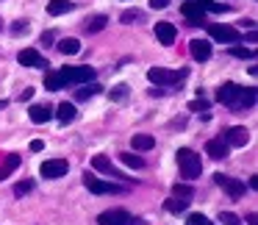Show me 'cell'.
I'll return each instance as SVG.
<instances>
[{
	"label": "cell",
	"mask_w": 258,
	"mask_h": 225,
	"mask_svg": "<svg viewBox=\"0 0 258 225\" xmlns=\"http://www.w3.org/2000/svg\"><path fill=\"white\" fill-rule=\"evenodd\" d=\"M58 50H61L64 56H75V53H81V42L78 39H61L58 42Z\"/></svg>",
	"instance_id": "cell-21"
},
{
	"label": "cell",
	"mask_w": 258,
	"mask_h": 225,
	"mask_svg": "<svg viewBox=\"0 0 258 225\" xmlns=\"http://www.w3.org/2000/svg\"><path fill=\"white\" fill-rule=\"evenodd\" d=\"M247 142H250V131H247L244 125H233V128L225 134V145L228 147H244Z\"/></svg>",
	"instance_id": "cell-11"
},
{
	"label": "cell",
	"mask_w": 258,
	"mask_h": 225,
	"mask_svg": "<svg viewBox=\"0 0 258 225\" xmlns=\"http://www.w3.org/2000/svg\"><path fill=\"white\" fill-rule=\"evenodd\" d=\"M70 9H73V3H70V0H50V3H47V12H50L53 17H58V14H67Z\"/></svg>",
	"instance_id": "cell-20"
},
{
	"label": "cell",
	"mask_w": 258,
	"mask_h": 225,
	"mask_svg": "<svg viewBox=\"0 0 258 225\" xmlns=\"http://www.w3.org/2000/svg\"><path fill=\"white\" fill-rule=\"evenodd\" d=\"M219 222H222V225H241V219L236 217L233 211H222V214H219Z\"/></svg>",
	"instance_id": "cell-33"
},
{
	"label": "cell",
	"mask_w": 258,
	"mask_h": 225,
	"mask_svg": "<svg viewBox=\"0 0 258 225\" xmlns=\"http://www.w3.org/2000/svg\"><path fill=\"white\" fill-rule=\"evenodd\" d=\"M217 100L222 106H228L230 111H244V108H252L255 106V89H241L236 84H222L217 92Z\"/></svg>",
	"instance_id": "cell-1"
},
{
	"label": "cell",
	"mask_w": 258,
	"mask_h": 225,
	"mask_svg": "<svg viewBox=\"0 0 258 225\" xmlns=\"http://www.w3.org/2000/svg\"><path fill=\"white\" fill-rule=\"evenodd\" d=\"M92 167H95L97 173H106L108 178H122V173H119V170L114 167L106 156H95V158H92Z\"/></svg>",
	"instance_id": "cell-15"
},
{
	"label": "cell",
	"mask_w": 258,
	"mask_h": 225,
	"mask_svg": "<svg viewBox=\"0 0 258 225\" xmlns=\"http://www.w3.org/2000/svg\"><path fill=\"white\" fill-rule=\"evenodd\" d=\"M97 92H103V86L100 84H89V86H84V89H78V100H89V97H95Z\"/></svg>",
	"instance_id": "cell-27"
},
{
	"label": "cell",
	"mask_w": 258,
	"mask_h": 225,
	"mask_svg": "<svg viewBox=\"0 0 258 225\" xmlns=\"http://www.w3.org/2000/svg\"><path fill=\"white\" fill-rule=\"evenodd\" d=\"M180 12H183L186 20H189V25H200L203 20H206V12L200 9V3H197V0H186L183 6H180Z\"/></svg>",
	"instance_id": "cell-12"
},
{
	"label": "cell",
	"mask_w": 258,
	"mask_h": 225,
	"mask_svg": "<svg viewBox=\"0 0 258 225\" xmlns=\"http://www.w3.org/2000/svg\"><path fill=\"white\" fill-rule=\"evenodd\" d=\"M178 167H180V175H183L186 181H195V178H200V173H203V164H200V156H197L195 150H189V147H180L178 153Z\"/></svg>",
	"instance_id": "cell-2"
},
{
	"label": "cell",
	"mask_w": 258,
	"mask_h": 225,
	"mask_svg": "<svg viewBox=\"0 0 258 225\" xmlns=\"http://www.w3.org/2000/svg\"><path fill=\"white\" fill-rule=\"evenodd\" d=\"M14 34H25V31H28V23H25V20H23V23H17V25H14Z\"/></svg>",
	"instance_id": "cell-38"
},
{
	"label": "cell",
	"mask_w": 258,
	"mask_h": 225,
	"mask_svg": "<svg viewBox=\"0 0 258 225\" xmlns=\"http://www.w3.org/2000/svg\"><path fill=\"white\" fill-rule=\"evenodd\" d=\"M142 20H145V12H139V9H128V12H122V23L125 25L142 23Z\"/></svg>",
	"instance_id": "cell-24"
},
{
	"label": "cell",
	"mask_w": 258,
	"mask_h": 225,
	"mask_svg": "<svg viewBox=\"0 0 258 225\" xmlns=\"http://www.w3.org/2000/svg\"><path fill=\"white\" fill-rule=\"evenodd\" d=\"M111 100H117V103H125V100H128V86H125V84L114 86V89H111Z\"/></svg>",
	"instance_id": "cell-30"
},
{
	"label": "cell",
	"mask_w": 258,
	"mask_h": 225,
	"mask_svg": "<svg viewBox=\"0 0 258 225\" xmlns=\"http://www.w3.org/2000/svg\"><path fill=\"white\" fill-rule=\"evenodd\" d=\"M214 181H217V184L222 186V189L228 192V195L233 197V200H239V197L244 195V184H241L239 178H230V175H222V173H217V175H214Z\"/></svg>",
	"instance_id": "cell-7"
},
{
	"label": "cell",
	"mask_w": 258,
	"mask_h": 225,
	"mask_svg": "<svg viewBox=\"0 0 258 225\" xmlns=\"http://www.w3.org/2000/svg\"><path fill=\"white\" fill-rule=\"evenodd\" d=\"M197 3H200V9L203 12H228V6H225V3H217V0H197Z\"/></svg>",
	"instance_id": "cell-26"
},
{
	"label": "cell",
	"mask_w": 258,
	"mask_h": 225,
	"mask_svg": "<svg viewBox=\"0 0 258 225\" xmlns=\"http://www.w3.org/2000/svg\"><path fill=\"white\" fill-rule=\"evenodd\" d=\"M230 53H233L236 59H252V56H255V53H252L250 47H239V45H233V47H230Z\"/></svg>",
	"instance_id": "cell-34"
},
{
	"label": "cell",
	"mask_w": 258,
	"mask_h": 225,
	"mask_svg": "<svg viewBox=\"0 0 258 225\" xmlns=\"http://www.w3.org/2000/svg\"><path fill=\"white\" fill-rule=\"evenodd\" d=\"M31 150H34V153L45 150V142H42V139H34V142H31Z\"/></svg>",
	"instance_id": "cell-37"
},
{
	"label": "cell",
	"mask_w": 258,
	"mask_h": 225,
	"mask_svg": "<svg viewBox=\"0 0 258 225\" xmlns=\"http://www.w3.org/2000/svg\"><path fill=\"white\" fill-rule=\"evenodd\" d=\"M189 108H191V111H206L208 103H206V100H191V103H189Z\"/></svg>",
	"instance_id": "cell-36"
},
{
	"label": "cell",
	"mask_w": 258,
	"mask_h": 225,
	"mask_svg": "<svg viewBox=\"0 0 258 225\" xmlns=\"http://www.w3.org/2000/svg\"><path fill=\"white\" fill-rule=\"evenodd\" d=\"M131 145H134V150H150V147L156 145V139H153L150 134H136L134 139H131Z\"/></svg>",
	"instance_id": "cell-19"
},
{
	"label": "cell",
	"mask_w": 258,
	"mask_h": 225,
	"mask_svg": "<svg viewBox=\"0 0 258 225\" xmlns=\"http://www.w3.org/2000/svg\"><path fill=\"white\" fill-rule=\"evenodd\" d=\"M67 170H70V164L64 158H50V161H45L39 167V173H42V178H61V175H67Z\"/></svg>",
	"instance_id": "cell-10"
},
{
	"label": "cell",
	"mask_w": 258,
	"mask_h": 225,
	"mask_svg": "<svg viewBox=\"0 0 258 225\" xmlns=\"http://www.w3.org/2000/svg\"><path fill=\"white\" fill-rule=\"evenodd\" d=\"M106 23H108V20L103 17V14H97V17L86 20V34H97V31H103V28H106Z\"/></svg>",
	"instance_id": "cell-23"
},
{
	"label": "cell",
	"mask_w": 258,
	"mask_h": 225,
	"mask_svg": "<svg viewBox=\"0 0 258 225\" xmlns=\"http://www.w3.org/2000/svg\"><path fill=\"white\" fill-rule=\"evenodd\" d=\"M189 50H191V59H197V62H208V59H211V42L208 39H191Z\"/></svg>",
	"instance_id": "cell-13"
},
{
	"label": "cell",
	"mask_w": 258,
	"mask_h": 225,
	"mask_svg": "<svg viewBox=\"0 0 258 225\" xmlns=\"http://www.w3.org/2000/svg\"><path fill=\"white\" fill-rule=\"evenodd\" d=\"M28 117H31V123L42 125V123H47V120H53V108L50 106H31Z\"/></svg>",
	"instance_id": "cell-17"
},
{
	"label": "cell",
	"mask_w": 258,
	"mask_h": 225,
	"mask_svg": "<svg viewBox=\"0 0 258 225\" xmlns=\"http://www.w3.org/2000/svg\"><path fill=\"white\" fill-rule=\"evenodd\" d=\"M58 75H61L64 84H86V81L95 78V70L92 67H64V70H58Z\"/></svg>",
	"instance_id": "cell-3"
},
{
	"label": "cell",
	"mask_w": 258,
	"mask_h": 225,
	"mask_svg": "<svg viewBox=\"0 0 258 225\" xmlns=\"http://www.w3.org/2000/svg\"><path fill=\"white\" fill-rule=\"evenodd\" d=\"M150 6H153V9H167L169 0H150Z\"/></svg>",
	"instance_id": "cell-39"
},
{
	"label": "cell",
	"mask_w": 258,
	"mask_h": 225,
	"mask_svg": "<svg viewBox=\"0 0 258 225\" xmlns=\"http://www.w3.org/2000/svg\"><path fill=\"white\" fill-rule=\"evenodd\" d=\"M84 186L89 192H95V195H119L122 192V186L111 184V181H100V178H92L89 173L84 175Z\"/></svg>",
	"instance_id": "cell-4"
},
{
	"label": "cell",
	"mask_w": 258,
	"mask_h": 225,
	"mask_svg": "<svg viewBox=\"0 0 258 225\" xmlns=\"http://www.w3.org/2000/svg\"><path fill=\"white\" fill-rule=\"evenodd\" d=\"M172 192H175V197H180V200H191V186H186V184H175L172 186Z\"/></svg>",
	"instance_id": "cell-29"
},
{
	"label": "cell",
	"mask_w": 258,
	"mask_h": 225,
	"mask_svg": "<svg viewBox=\"0 0 258 225\" xmlns=\"http://www.w3.org/2000/svg\"><path fill=\"white\" fill-rule=\"evenodd\" d=\"M97 222L100 225H128V222H134V219H131V214L125 211V208H108V211H103L100 217H97Z\"/></svg>",
	"instance_id": "cell-9"
},
{
	"label": "cell",
	"mask_w": 258,
	"mask_h": 225,
	"mask_svg": "<svg viewBox=\"0 0 258 225\" xmlns=\"http://www.w3.org/2000/svg\"><path fill=\"white\" fill-rule=\"evenodd\" d=\"M228 150L230 147L225 145V139H208L206 142V153L211 158H228Z\"/></svg>",
	"instance_id": "cell-16"
},
{
	"label": "cell",
	"mask_w": 258,
	"mask_h": 225,
	"mask_svg": "<svg viewBox=\"0 0 258 225\" xmlns=\"http://www.w3.org/2000/svg\"><path fill=\"white\" fill-rule=\"evenodd\" d=\"M208 34H211V39H217V42H228V45H236V42L241 39V34H239L236 28H230V25H219V23L208 25Z\"/></svg>",
	"instance_id": "cell-6"
},
{
	"label": "cell",
	"mask_w": 258,
	"mask_h": 225,
	"mask_svg": "<svg viewBox=\"0 0 258 225\" xmlns=\"http://www.w3.org/2000/svg\"><path fill=\"white\" fill-rule=\"evenodd\" d=\"M17 167H20V156H9V158H6V164H3V170H0V181L6 178L9 173H14Z\"/></svg>",
	"instance_id": "cell-28"
},
{
	"label": "cell",
	"mask_w": 258,
	"mask_h": 225,
	"mask_svg": "<svg viewBox=\"0 0 258 225\" xmlns=\"http://www.w3.org/2000/svg\"><path fill=\"white\" fill-rule=\"evenodd\" d=\"M175 36H178V31H175L172 23H156V39L161 45H172Z\"/></svg>",
	"instance_id": "cell-14"
},
{
	"label": "cell",
	"mask_w": 258,
	"mask_h": 225,
	"mask_svg": "<svg viewBox=\"0 0 258 225\" xmlns=\"http://www.w3.org/2000/svg\"><path fill=\"white\" fill-rule=\"evenodd\" d=\"M122 164H128V167H134V170L145 167V161H142L139 156H134V153H122Z\"/></svg>",
	"instance_id": "cell-31"
},
{
	"label": "cell",
	"mask_w": 258,
	"mask_h": 225,
	"mask_svg": "<svg viewBox=\"0 0 258 225\" xmlns=\"http://www.w3.org/2000/svg\"><path fill=\"white\" fill-rule=\"evenodd\" d=\"M31 189H34V184H31V181H20V184L14 186V195H28Z\"/></svg>",
	"instance_id": "cell-35"
},
{
	"label": "cell",
	"mask_w": 258,
	"mask_h": 225,
	"mask_svg": "<svg viewBox=\"0 0 258 225\" xmlns=\"http://www.w3.org/2000/svg\"><path fill=\"white\" fill-rule=\"evenodd\" d=\"M17 62L23 64V67H36V70H45V67H47L45 56H42L39 50H34V47H25V50H20V53H17Z\"/></svg>",
	"instance_id": "cell-8"
},
{
	"label": "cell",
	"mask_w": 258,
	"mask_h": 225,
	"mask_svg": "<svg viewBox=\"0 0 258 225\" xmlns=\"http://www.w3.org/2000/svg\"><path fill=\"white\" fill-rule=\"evenodd\" d=\"M34 97V89H23V95H20V100H31Z\"/></svg>",
	"instance_id": "cell-40"
},
{
	"label": "cell",
	"mask_w": 258,
	"mask_h": 225,
	"mask_svg": "<svg viewBox=\"0 0 258 225\" xmlns=\"http://www.w3.org/2000/svg\"><path fill=\"white\" fill-rule=\"evenodd\" d=\"M64 81H61V75L58 73H47L45 75V89H50V92H58V89H64Z\"/></svg>",
	"instance_id": "cell-22"
},
{
	"label": "cell",
	"mask_w": 258,
	"mask_h": 225,
	"mask_svg": "<svg viewBox=\"0 0 258 225\" xmlns=\"http://www.w3.org/2000/svg\"><path fill=\"white\" fill-rule=\"evenodd\" d=\"M56 117H58V123H64V125L73 123L75 120V106L73 103H61V106L56 108Z\"/></svg>",
	"instance_id": "cell-18"
},
{
	"label": "cell",
	"mask_w": 258,
	"mask_h": 225,
	"mask_svg": "<svg viewBox=\"0 0 258 225\" xmlns=\"http://www.w3.org/2000/svg\"><path fill=\"white\" fill-rule=\"evenodd\" d=\"M147 78H150L153 84H158V86H169V84H178V81L183 78V73H178V70L153 67V70H147Z\"/></svg>",
	"instance_id": "cell-5"
},
{
	"label": "cell",
	"mask_w": 258,
	"mask_h": 225,
	"mask_svg": "<svg viewBox=\"0 0 258 225\" xmlns=\"http://www.w3.org/2000/svg\"><path fill=\"white\" fill-rule=\"evenodd\" d=\"M3 106H6V103H3V100H0V108H3Z\"/></svg>",
	"instance_id": "cell-41"
},
{
	"label": "cell",
	"mask_w": 258,
	"mask_h": 225,
	"mask_svg": "<svg viewBox=\"0 0 258 225\" xmlns=\"http://www.w3.org/2000/svg\"><path fill=\"white\" fill-rule=\"evenodd\" d=\"M186 206H189V200H180V197H172V200H167V203H164V208H167L169 214L186 211Z\"/></svg>",
	"instance_id": "cell-25"
},
{
	"label": "cell",
	"mask_w": 258,
	"mask_h": 225,
	"mask_svg": "<svg viewBox=\"0 0 258 225\" xmlns=\"http://www.w3.org/2000/svg\"><path fill=\"white\" fill-rule=\"evenodd\" d=\"M186 225H214V222L206 214H189V217H186Z\"/></svg>",
	"instance_id": "cell-32"
}]
</instances>
